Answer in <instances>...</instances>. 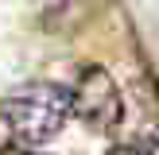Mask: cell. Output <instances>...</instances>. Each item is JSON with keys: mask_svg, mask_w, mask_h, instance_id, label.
Wrapping results in <instances>:
<instances>
[{"mask_svg": "<svg viewBox=\"0 0 159 155\" xmlns=\"http://www.w3.org/2000/svg\"><path fill=\"white\" fill-rule=\"evenodd\" d=\"M0 113H4L8 132L20 144L39 147V144H51L62 132V124L74 113V97H70V89H62L54 82H31L23 89H16Z\"/></svg>", "mask_w": 159, "mask_h": 155, "instance_id": "1", "label": "cell"}, {"mask_svg": "<svg viewBox=\"0 0 159 155\" xmlns=\"http://www.w3.org/2000/svg\"><path fill=\"white\" fill-rule=\"evenodd\" d=\"M74 113L89 124L93 132H113L124 116V105H120V89L116 82L109 78L105 66H85L78 74V85H74Z\"/></svg>", "mask_w": 159, "mask_h": 155, "instance_id": "2", "label": "cell"}, {"mask_svg": "<svg viewBox=\"0 0 159 155\" xmlns=\"http://www.w3.org/2000/svg\"><path fill=\"white\" fill-rule=\"evenodd\" d=\"M109 155H159V144H155V140H132V144L113 147Z\"/></svg>", "mask_w": 159, "mask_h": 155, "instance_id": "3", "label": "cell"}]
</instances>
